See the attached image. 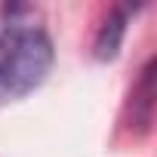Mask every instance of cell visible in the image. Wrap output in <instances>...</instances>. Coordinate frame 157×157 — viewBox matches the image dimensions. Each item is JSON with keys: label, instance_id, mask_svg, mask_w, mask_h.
Segmentation results:
<instances>
[{"label": "cell", "instance_id": "obj_1", "mask_svg": "<svg viewBox=\"0 0 157 157\" xmlns=\"http://www.w3.org/2000/svg\"><path fill=\"white\" fill-rule=\"evenodd\" d=\"M56 49L49 34L22 19L0 28V108L31 96L52 71Z\"/></svg>", "mask_w": 157, "mask_h": 157}, {"label": "cell", "instance_id": "obj_2", "mask_svg": "<svg viewBox=\"0 0 157 157\" xmlns=\"http://www.w3.org/2000/svg\"><path fill=\"white\" fill-rule=\"evenodd\" d=\"M142 6H114L108 13V19L99 25L96 31V40H93V56L99 62H111L117 59L120 46H123V37H126V28L132 22V16L139 13Z\"/></svg>", "mask_w": 157, "mask_h": 157}, {"label": "cell", "instance_id": "obj_3", "mask_svg": "<svg viewBox=\"0 0 157 157\" xmlns=\"http://www.w3.org/2000/svg\"><path fill=\"white\" fill-rule=\"evenodd\" d=\"M132 129L148 132L151 120H154V59L145 62V68L139 71V83L132 86Z\"/></svg>", "mask_w": 157, "mask_h": 157}]
</instances>
